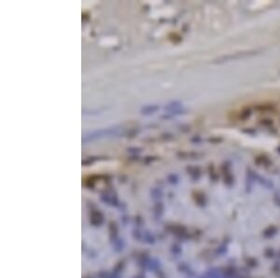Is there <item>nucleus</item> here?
<instances>
[{
    "label": "nucleus",
    "instance_id": "1",
    "mask_svg": "<svg viewBox=\"0 0 280 278\" xmlns=\"http://www.w3.org/2000/svg\"><path fill=\"white\" fill-rule=\"evenodd\" d=\"M158 108L154 105H150V106H145L142 108L141 110V112L143 114H149V113H151L153 112H155Z\"/></svg>",
    "mask_w": 280,
    "mask_h": 278
}]
</instances>
